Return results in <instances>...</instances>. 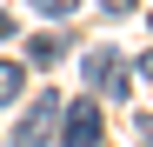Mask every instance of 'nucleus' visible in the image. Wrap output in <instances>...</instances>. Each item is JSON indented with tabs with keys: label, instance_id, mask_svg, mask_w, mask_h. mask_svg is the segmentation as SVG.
I'll return each instance as SVG.
<instances>
[{
	"label": "nucleus",
	"instance_id": "obj_1",
	"mask_svg": "<svg viewBox=\"0 0 153 147\" xmlns=\"http://www.w3.org/2000/svg\"><path fill=\"white\" fill-rule=\"evenodd\" d=\"M60 114H67V100H60V94H40V100L20 114L13 147H47V140H53V127H60Z\"/></svg>",
	"mask_w": 153,
	"mask_h": 147
},
{
	"label": "nucleus",
	"instance_id": "obj_2",
	"mask_svg": "<svg viewBox=\"0 0 153 147\" xmlns=\"http://www.w3.org/2000/svg\"><path fill=\"white\" fill-rule=\"evenodd\" d=\"M87 80L107 94V100H126V60L113 54V47H93L87 54Z\"/></svg>",
	"mask_w": 153,
	"mask_h": 147
},
{
	"label": "nucleus",
	"instance_id": "obj_6",
	"mask_svg": "<svg viewBox=\"0 0 153 147\" xmlns=\"http://www.w3.org/2000/svg\"><path fill=\"white\" fill-rule=\"evenodd\" d=\"M33 7H40V14H73L80 0H33Z\"/></svg>",
	"mask_w": 153,
	"mask_h": 147
},
{
	"label": "nucleus",
	"instance_id": "obj_7",
	"mask_svg": "<svg viewBox=\"0 0 153 147\" xmlns=\"http://www.w3.org/2000/svg\"><path fill=\"white\" fill-rule=\"evenodd\" d=\"M100 7H107V14H133V0H100Z\"/></svg>",
	"mask_w": 153,
	"mask_h": 147
},
{
	"label": "nucleus",
	"instance_id": "obj_9",
	"mask_svg": "<svg viewBox=\"0 0 153 147\" xmlns=\"http://www.w3.org/2000/svg\"><path fill=\"white\" fill-rule=\"evenodd\" d=\"M140 147H153V120H140Z\"/></svg>",
	"mask_w": 153,
	"mask_h": 147
},
{
	"label": "nucleus",
	"instance_id": "obj_3",
	"mask_svg": "<svg viewBox=\"0 0 153 147\" xmlns=\"http://www.w3.org/2000/svg\"><path fill=\"white\" fill-rule=\"evenodd\" d=\"M60 147H100V107L93 100H73L60 114Z\"/></svg>",
	"mask_w": 153,
	"mask_h": 147
},
{
	"label": "nucleus",
	"instance_id": "obj_4",
	"mask_svg": "<svg viewBox=\"0 0 153 147\" xmlns=\"http://www.w3.org/2000/svg\"><path fill=\"white\" fill-rule=\"evenodd\" d=\"M20 87H27V67H20V60H0V107H13Z\"/></svg>",
	"mask_w": 153,
	"mask_h": 147
},
{
	"label": "nucleus",
	"instance_id": "obj_5",
	"mask_svg": "<svg viewBox=\"0 0 153 147\" xmlns=\"http://www.w3.org/2000/svg\"><path fill=\"white\" fill-rule=\"evenodd\" d=\"M60 54H67V40H60V34H40V40H33V67H53Z\"/></svg>",
	"mask_w": 153,
	"mask_h": 147
},
{
	"label": "nucleus",
	"instance_id": "obj_8",
	"mask_svg": "<svg viewBox=\"0 0 153 147\" xmlns=\"http://www.w3.org/2000/svg\"><path fill=\"white\" fill-rule=\"evenodd\" d=\"M7 34H13V14H7V7H0V40H7Z\"/></svg>",
	"mask_w": 153,
	"mask_h": 147
}]
</instances>
